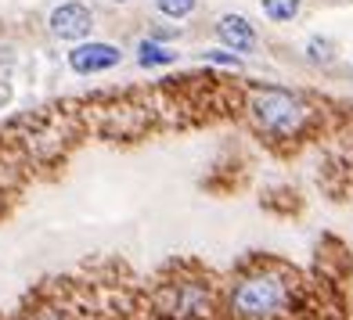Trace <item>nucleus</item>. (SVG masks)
Masks as SVG:
<instances>
[{
	"label": "nucleus",
	"instance_id": "1",
	"mask_svg": "<svg viewBox=\"0 0 353 320\" xmlns=\"http://www.w3.org/2000/svg\"><path fill=\"white\" fill-rule=\"evenodd\" d=\"M249 116L270 137H296L303 126H307L310 108L292 90L260 87V90H252V98H249Z\"/></svg>",
	"mask_w": 353,
	"mask_h": 320
},
{
	"label": "nucleus",
	"instance_id": "2",
	"mask_svg": "<svg viewBox=\"0 0 353 320\" xmlns=\"http://www.w3.org/2000/svg\"><path fill=\"white\" fill-rule=\"evenodd\" d=\"M288 299H292V292H288L281 274H274V270H256V274H249L234 284L231 310L245 320H267V317H278L288 306Z\"/></svg>",
	"mask_w": 353,
	"mask_h": 320
},
{
	"label": "nucleus",
	"instance_id": "3",
	"mask_svg": "<svg viewBox=\"0 0 353 320\" xmlns=\"http://www.w3.org/2000/svg\"><path fill=\"white\" fill-rule=\"evenodd\" d=\"M47 25H51V36H58V40H83V36H90V29H94V14H90L87 4L69 0V4H58L51 11Z\"/></svg>",
	"mask_w": 353,
	"mask_h": 320
},
{
	"label": "nucleus",
	"instance_id": "4",
	"mask_svg": "<svg viewBox=\"0 0 353 320\" xmlns=\"http://www.w3.org/2000/svg\"><path fill=\"white\" fill-rule=\"evenodd\" d=\"M123 61V51L119 47H112V43H79L72 47V54H69V69L76 76H94V72H108V69H116Z\"/></svg>",
	"mask_w": 353,
	"mask_h": 320
},
{
	"label": "nucleus",
	"instance_id": "5",
	"mask_svg": "<svg viewBox=\"0 0 353 320\" xmlns=\"http://www.w3.org/2000/svg\"><path fill=\"white\" fill-rule=\"evenodd\" d=\"M213 310V302H210V288H202L195 281H188V284H176V292L170 299V317L173 320H202V317H210Z\"/></svg>",
	"mask_w": 353,
	"mask_h": 320
},
{
	"label": "nucleus",
	"instance_id": "6",
	"mask_svg": "<svg viewBox=\"0 0 353 320\" xmlns=\"http://www.w3.org/2000/svg\"><path fill=\"white\" fill-rule=\"evenodd\" d=\"M216 36L228 43L234 54H245L256 47V29L249 25V19H242V14H223L216 22Z\"/></svg>",
	"mask_w": 353,
	"mask_h": 320
},
{
	"label": "nucleus",
	"instance_id": "7",
	"mask_svg": "<svg viewBox=\"0 0 353 320\" xmlns=\"http://www.w3.org/2000/svg\"><path fill=\"white\" fill-rule=\"evenodd\" d=\"M176 54L170 51V47L155 43V40H141L137 43V65L141 69H163V65H173Z\"/></svg>",
	"mask_w": 353,
	"mask_h": 320
},
{
	"label": "nucleus",
	"instance_id": "8",
	"mask_svg": "<svg viewBox=\"0 0 353 320\" xmlns=\"http://www.w3.org/2000/svg\"><path fill=\"white\" fill-rule=\"evenodd\" d=\"M260 4L270 22H292L303 8V0H260Z\"/></svg>",
	"mask_w": 353,
	"mask_h": 320
},
{
	"label": "nucleus",
	"instance_id": "9",
	"mask_svg": "<svg viewBox=\"0 0 353 320\" xmlns=\"http://www.w3.org/2000/svg\"><path fill=\"white\" fill-rule=\"evenodd\" d=\"M195 4H199V0H155V8L163 11L166 19H173V22L188 19V14L195 11Z\"/></svg>",
	"mask_w": 353,
	"mask_h": 320
},
{
	"label": "nucleus",
	"instance_id": "10",
	"mask_svg": "<svg viewBox=\"0 0 353 320\" xmlns=\"http://www.w3.org/2000/svg\"><path fill=\"white\" fill-rule=\"evenodd\" d=\"M307 58L314 61V65H328V61H332V43L314 36V40L307 43Z\"/></svg>",
	"mask_w": 353,
	"mask_h": 320
},
{
	"label": "nucleus",
	"instance_id": "11",
	"mask_svg": "<svg viewBox=\"0 0 353 320\" xmlns=\"http://www.w3.org/2000/svg\"><path fill=\"white\" fill-rule=\"evenodd\" d=\"M205 61H213V65H228V69H238L242 65V58H238L231 47L223 51V47H213V51H205Z\"/></svg>",
	"mask_w": 353,
	"mask_h": 320
},
{
	"label": "nucleus",
	"instance_id": "12",
	"mask_svg": "<svg viewBox=\"0 0 353 320\" xmlns=\"http://www.w3.org/2000/svg\"><path fill=\"white\" fill-rule=\"evenodd\" d=\"M112 4H126V0H112Z\"/></svg>",
	"mask_w": 353,
	"mask_h": 320
}]
</instances>
